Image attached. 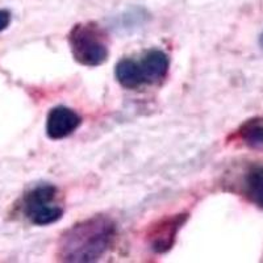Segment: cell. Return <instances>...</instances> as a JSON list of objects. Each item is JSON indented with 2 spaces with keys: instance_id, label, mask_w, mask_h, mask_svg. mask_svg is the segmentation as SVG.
<instances>
[{
  "instance_id": "6da1fadb",
  "label": "cell",
  "mask_w": 263,
  "mask_h": 263,
  "mask_svg": "<svg viewBox=\"0 0 263 263\" xmlns=\"http://www.w3.org/2000/svg\"><path fill=\"white\" fill-rule=\"evenodd\" d=\"M116 224L98 215L65 230L58 242V259L62 262H96L108 251L116 237Z\"/></svg>"
},
{
  "instance_id": "7a4b0ae2",
  "label": "cell",
  "mask_w": 263,
  "mask_h": 263,
  "mask_svg": "<svg viewBox=\"0 0 263 263\" xmlns=\"http://www.w3.org/2000/svg\"><path fill=\"white\" fill-rule=\"evenodd\" d=\"M170 60L164 51L153 49L140 61L124 58L115 67L117 82L128 90H138L144 86L159 84L168 74Z\"/></svg>"
},
{
  "instance_id": "5b68a950",
  "label": "cell",
  "mask_w": 263,
  "mask_h": 263,
  "mask_svg": "<svg viewBox=\"0 0 263 263\" xmlns=\"http://www.w3.org/2000/svg\"><path fill=\"white\" fill-rule=\"evenodd\" d=\"M187 218V213H178L157 221L147 232V242L150 249L156 253H166L170 250Z\"/></svg>"
},
{
  "instance_id": "52a82bcc",
  "label": "cell",
  "mask_w": 263,
  "mask_h": 263,
  "mask_svg": "<svg viewBox=\"0 0 263 263\" xmlns=\"http://www.w3.org/2000/svg\"><path fill=\"white\" fill-rule=\"evenodd\" d=\"M239 194L249 203L263 210V164L250 163L246 166L239 180Z\"/></svg>"
},
{
  "instance_id": "30bf717a",
  "label": "cell",
  "mask_w": 263,
  "mask_h": 263,
  "mask_svg": "<svg viewBox=\"0 0 263 263\" xmlns=\"http://www.w3.org/2000/svg\"><path fill=\"white\" fill-rule=\"evenodd\" d=\"M259 46L263 49V33L259 36Z\"/></svg>"
},
{
  "instance_id": "3957f363",
  "label": "cell",
  "mask_w": 263,
  "mask_h": 263,
  "mask_svg": "<svg viewBox=\"0 0 263 263\" xmlns=\"http://www.w3.org/2000/svg\"><path fill=\"white\" fill-rule=\"evenodd\" d=\"M69 45L72 57L87 67H98L109 55L104 30L95 23H79L69 33Z\"/></svg>"
},
{
  "instance_id": "ba28073f",
  "label": "cell",
  "mask_w": 263,
  "mask_h": 263,
  "mask_svg": "<svg viewBox=\"0 0 263 263\" xmlns=\"http://www.w3.org/2000/svg\"><path fill=\"white\" fill-rule=\"evenodd\" d=\"M237 137L245 146L263 150V117H253L241 124Z\"/></svg>"
},
{
  "instance_id": "9c48e42d",
  "label": "cell",
  "mask_w": 263,
  "mask_h": 263,
  "mask_svg": "<svg viewBox=\"0 0 263 263\" xmlns=\"http://www.w3.org/2000/svg\"><path fill=\"white\" fill-rule=\"evenodd\" d=\"M11 21H12V13L8 9L0 8V32L6 30L11 24Z\"/></svg>"
},
{
  "instance_id": "277c9868",
  "label": "cell",
  "mask_w": 263,
  "mask_h": 263,
  "mask_svg": "<svg viewBox=\"0 0 263 263\" xmlns=\"http://www.w3.org/2000/svg\"><path fill=\"white\" fill-rule=\"evenodd\" d=\"M57 194L58 190L53 184H39L23 196L21 211L30 224L48 227L60 221L63 210L55 201Z\"/></svg>"
},
{
  "instance_id": "8992f818",
  "label": "cell",
  "mask_w": 263,
  "mask_h": 263,
  "mask_svg": "<svg viewBox=\"0 0 263 263\" xmlns=\"http://www.w3.org/2000/svg\"><path fill=\"white\" fill-rule=\"evenodd\" d=\"M82 119L78 114L67 107H55L46 117V135L50 140L69 137L81 126Z\"/></svg>"
}]
</instances>
